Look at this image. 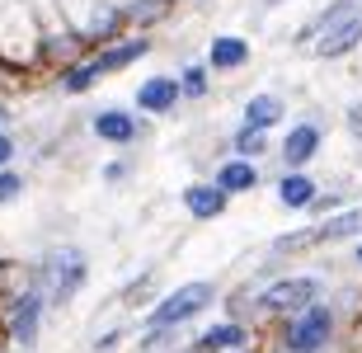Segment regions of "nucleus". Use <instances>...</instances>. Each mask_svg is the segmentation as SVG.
<instances>
[{"instance_id":"nucleus-17","label":"nucleus","mask_w":362,"mask_h":353,"mask_svg":"<svg viewBox=\"0 0 362 353\" xmlns=\"http://www.w3.org/2000/svg\"><path fill=\"white\" fill-rule=\"evenodd\" d=\"M160 10H165V0H136V5H132V19H136V24H151Z\"/></svg>"},{"instance_id":"nucleus-9","label":"nucleus","mask_w":362,"mask_h":353,"mask_svg":"<svg viewBox=\"0 0 362 353\" xmlns=\"http://www.w3.org/2000/svg\"><path fill=\"white\" fill-rule=\"evenodd\" d=\"M175 99H179V85L175 81H146V85H141V95H136V104L151 109V113H165Z\"/></svg>"},{"instance_id":"nucleus-2","label":"nucleus","mask_w":362,"mask_h":353,"mask_svg":"<svg viewBox=\"0 0 362 353\" xmlns=\"http://www.w3.org/2000/svg\"><path fill=\"white\" fill-rule=\"evenodd\" d=\"M212 301V287L207 283H188V287H179V292H170V297L151 311V320L146 325L160 335V330H170V325H179V320H188V316H198L202 306Z\"/></svg>"},{"instance_id":"nucleus-12","label":"nucleus","mask_w":362,"mask_h":353,"mask_svg":"<svg viewBox=\"0 0 362 353\" xmlns=\"http://www.w3.org/2000/svg\"><path fill=\"white\" fill-rule=\"evenodd\" d=\"M282 118V104L278 99H255V104H250V109H245V122H250V132H264V127H273V122Z\"/></svg>"},{"instance_id":"nucleus-8","label":"nucleus","mask_w":362,"mask_h":353,"mask_svg":"<svg viewBox=\"0 0 362 353\" xmlns=\"http://www.w3.org/2000/svg\"><path fill=\"white\" fill-rule=\"evenodd\" d=\"M315 146H320V132L310 127V122H301V127H292V137H287V146H282V156H287V165H301L315 156Z\"/></svg>"},{"instance_id":"nucleus-23","label":"nucleus","mask_w":362,"mask_h":353,"mask_svg":"<svg viewBox=\"0 0 362 353\" xmlns=\"http://www.w3.org/2000/svg\"><path fill=\"white\" fill-rule=\"evenodd\" d=\"M188 353H207V349H202V344H198V349H188Z\"/></svg>"},{"instance_id":"nucleus-3","label":"nucleus","mask_w":362,"mask_h":353,"mask_svg":"<svg viewBox=\"0 0 362 353\" xmlns=\"http://www.w3.org/2000/svg\"><path fill=\"white\" fill-rule=\"evenodd\" d=\"M329 330H334L329 306H306V311L292 316V325H287V349L292 353H320L325 344H329Z\"/></svg>"},{"instance_id":"nucleus-11","label":"nucleus","mask_w":362,"mask_h":353,"mask_svg":"<svg viewBox=\"0 0 362 353\" xmlns=\"http://www.w3.org/2000/svg\"><path fill=\"white\" fill-rule=\"evenodd\" d=\"M245 340H250V330L245 325H216L207 340H202V349L207 353H235V349H245Z\"/></svg>"},{"instance_id":"nucleus-7","label":"nucleus","mask_w":362,"mask_h":353,"mask_svg":"<svg viewBox=\"0 0 362 353\" xmlns=\"http://www.w3.org/2000/svg\"><path fill=\"white\" fill-rule=\"evenodd\" d=\"M184 203H188V212H193V217H221V212H226V193L216 189V184H193V189L184 193Z\"/></svg>"},{"instance_id":"nucleus-13","label":"nucleus","mask_w":362,"mask_h":353,"mask_svg":"<svg viewBox=\"0 0 362 353\" xmlns=\"http://www.w3.org/2000/svg\"><path fill=\"white\" fill-rule=\"evenodd\" d=\"M250 184H255V165H245V161H230V165H221V175H216V189H221V193L250 189Z\"/></svg>"},{"instance_id":"nucleus-5","label":"nucleus","mask_w":362,"mask_h":353,"mask_svg":"<svg viewBox=\"0 0 362 353\" xmlns=\"http://www.w3.org/2000/svg\"><path fill=\"white\" fill-rule=\"evenodd\" d=\"M141 52H146V38H141V42H122V47H108V52H99L94 62H85L81 71H71V76H66V90H85V85H90L94 76L127 66V62H136Z\"/></svg>"},{"instance_id":"nucleus-19","label":"nucleus","mask_w":362,"mask_h":353,"mask_svg":"<svg viewBox=\"0 0 362 353\" xmlns=\"http://www.w3.org/2000/svg\"><path fill=\"white\" fill-rule=\"evenodd\" d=\"M10 198H19V175L0 170V203H10Z\"/></svg>"},{"instance_id":"nucleus-14","label":"nucleus","mask_w":362,"mask_h":353,"mask_svg":"<svg viewBox=\"0 0 362 353\" xmlns=\"http://www.w3.org/2000/svg\"><path fill=\"white\" fill-rule=\"evenodd\" d=\"M94 132L104 141H132V118L127 113H99L94 118Z\"/></svg>"},{"instance_id":"nucleus-25","label":"nucleus","mask_w":362,"mask_h":353,"mask_svg":"<svg viewBox=\"0 0 362 353\" xmlns=\"http://www.w3.org/2000/svg\"><path fill=\"white\" fill-rule=\"evenodd\" d=\"M358 259H362V250H358Z\"/></svg>"},{"instance_id":"nucleus-6","label":"nucleus","mask_w":362,"mask_h":353,"mask_svg":"<svg viewBox=\"0 0 362 353\" xmlns=\"http://www.w3.org/2000/svg\"><path fill=\"white\" fill-rule=\"evenodd\" d=\"M38 316H42V292H28V297L14 306V316H10V340L14 344H33V335H38Z\"/></svg>"},{"instance_id":"nucleus-20","label":"nucleus","mask_w":362,"mask_h":353,"mask_svg":"<svg viewBox=\"0 0 362 353\" xmlns=\"http://www.w3.org/2000/svg\"><path fill=\"white\" fill-rule=\"evenodd\" d=\"M184 90H188V95H202V71H188V76H184Z\"/></svg>"},{"instance_id":"nucleus-21","label":"nucleus","mask_w":362,"mask_h":353,"mask_svg":"<svg viewBox=\"0 0 362 353\" xmlns=\"http://www.w3.org/2000/svg\"><path fill=\"white\" fill-rule=\"evenodd\" d=\"M10 156H14V141H5V137H0V165L10 161Z\"/></svg>"},{"instance_id":"nucleus-10","label":"nucleus","mask_w":362,"mask_h":353,"mask_svg":"<svg viewBox=\"0 0 362 353\" xmlns=\"http://www.w3.org/2000/svg\"><path fill=\"white\" fill-rule=\"evenodd\" d=\"M358 38H362V14H358V19H349V24L329 28V33L320 38V52H325V57H339V52H349Z\"/></svg>"},{"instance_id":"nucleus-16","label":"nucleus","mask_w":362,"mask_h":353,"mask_svg":"<svg viewBox=\"0 0 362 353\" xmlns=\"http://www.w3.org/2000/svg\"><path fill=\"white\" fill-rule=\"evenodd\" d=\"M278 193H282V203H287V207H306L310 198H315V184H310L306 175H287Z\"/></svg>"},{"instance_id":"nucleus-26","label":"nucleus","mask_w":362,"mask_h":353,"mask_svg":"<svg viewBox=\"0 0 362 353\" xmlns=\"http://www.w3.org/2000/svg\"><path fill=\"white\" fill-rule=\"evenodd\" d=\"M235 353H240V349H235Z\"/></svg>"},{"instance_id":"nucleus-15","label":"nucleus","mask_w":362,"mask_h":353,"mask_svg":"<svg viewBox=\"0 0 362 353\" xmlns=\"http://www.w3.org/2000/svg\"><path fill=\"white\" fill-rule=\"evenodd\" d=\"M245 57H250V47H245L240 38H216V42H212V66H221V71L240 66Z\"/></svg>"},{"instance_id":"nucleus-24","label":"nucleus","mask_w":362,"mask_h":353,"mask_svg":"<svg viewBox=\"0 0 362 353\" xmlns=\"http://www.w3.org/2000/svg\"><path fill=\"white\" fill-rule=\"evenodd\" d=\"M0 118H5V109H0Z\"/></svg>"},{"instance_id":"nucleus-1","label":"nucleus","mask_w":362,"mask_h":353,"mask_svg":"<svg viewBox=\"0 0 362 353\" xmlns=\"http://www.w3.org/2000/svg\"><path fill=\"white\" fill-rule=\"evenodd\" d=\"M85 283V255L81 250H52L47 255V269H42V287L38 292H47L52 301H66L76 297Z\"/></svg>"},{"instance_id":"nucleus-4","label":"nucleus","mask_w":362,"mask_h":353,"mask_svg":"<svg viewBox=\"0 0 362 353\" xmlns=\"http://www.w3.org/2000/svg\"><path fill=\"white\" fill-rule=\"evenodd\" d=\"M315 292H320V283L315 278H282V283H273L269 292H264V311H306V306H315Z\"/></svg>"},{"instance_id":"nucleus-22","label":"nucleus","mask_w":362,"mask_h":353,"mask_svg":"<svg viewBox=\"0 0 362 353\" xmlns=\"http://www.w3.org/2000/svg\"><path fill=\"white\" fill-rule=\"evenodd\" d=\"M353 132H358V137H362V109H358V113H353Z\"/></svg>"},{"instance_id":"nucleus-18","label":"nucleus","mask_w":362,"mask_h":353,"mask_svg":"<svg viewBox=\"0 0 362 353\" xmlns=\"http://www.w3.org/2000/svg\"><path fill=\"white\" fill-rule=\"evenodd\" d=\"M235 151H240V156H259V151H264V137H259V132H250V127H245V132L235 137Z\"/></svg>"}]
</instances>
